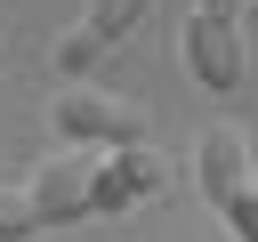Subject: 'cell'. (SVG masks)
I'll return each mask as SVG.
<instances>
[{"mask_svg":"<svg viewBox=\"0 0 258 242\" xmlns=\"http://www.w3.org/2000/svg\"><path fill=\"white\" fill-rule=\"evenodd\" d=\"M48 121H56V145H81V153H121V145H153V121L137 97H113L97 81H56L48 97Z\"/></svg>","mask_w":258,"mask_h":242,"instance_id":"obj_1","label":"cell"},{"mask_svg":"<svg viewBox=\"0 0 258 242\" xmlns=\"http://www.w3.org/2000/svg\"><path fill=\"white\" fill-rule=\"evenodd\" d=\"M194 186H202V202L210 210H226L242 186H258V161H250V137L234 129V121H210L202 137H194Z\"/></svg>","mask_w":258,"mask_h":242,"instance_id":"obj_5","label":"cell"},{"mask_svg":"<svg viewBox=\"0 0 258 242\" xmlns=\"http://www.w3.org/2000/svg\"><path fill=\"white\" fill-rule=\"evenodd\" d=\"M177 65L210 89V97H234L250 81V40L234 24V0H194L185 24H177Z\"/></svg>","mask_w":258,"mask_h":242,"instance_id":"obj_2","label":"cell"},{"mask_svg":"<svg viewBox=\"0 0 258 242\" xmlns=\"http://www.w3.org/2000/svg\"><path fill=\"white\" fill-rule=\"evenodd\" d=\"M24 194H32L40 226H81V218H97V153L64 145L56 161H40V169L24 177Z\"/></svg>","mask_w":258,"mask_h":242,"instance_id":"obj_4","label":"cell"},{"mask_svg":"<svg viewBox=\"0 0 258 242\" xmlns=\"http://www.w3.org/2000/svg\"><path fill=\"white\" fill-rule=\"evenodd\" d=\"M169 186V161L153 145H121V153H97V218H121L137 202H153Z\"/></svg>","mask_w":258,"mask_h":242,"instance_id":"obj_6","label":"cell"},{"mask_svg":"<svg viewBox=\"0 0 258 242\" xmlns=\"http://www.w3.org/2000/svg\"><path fill=\"white\" fill-rule=\"evenodd\" d=\"M32 234H40L32 194H24V186H0V242H32Z\"/></svg>","mask_w":258,"mask_h":242,"instance_id":"obj_7","label":"cell"},{"mask_svg":"<svg viewBox=\"0 0 258 242\" xmlns=\"http://www.w3.org/2000/svg\"><path fill=\"white\" fill-rule=\"evenodd\" d=\"M145 8H153V0H89V8L48 40V73H56V81H89V73H97V56H105V48H121V40H129V24H137Z\"/></svg>","mask_w":258,"mask_h":242,"instance_id":"obj_3","label":"cell"},{"mask_svg":"<svg viewBox=\"0 0 258 242\" xmlns=\"http://www.w3.org/2000/svg\"><path fill=\"white\" fill-rule=\"evenodd\" d=\"M218 218H226V242H258V186H242Z\"/></svg>","mask_w":258,"mask_h":242,"instance_id":"obj_8","label":"cell"}]
</instances>
